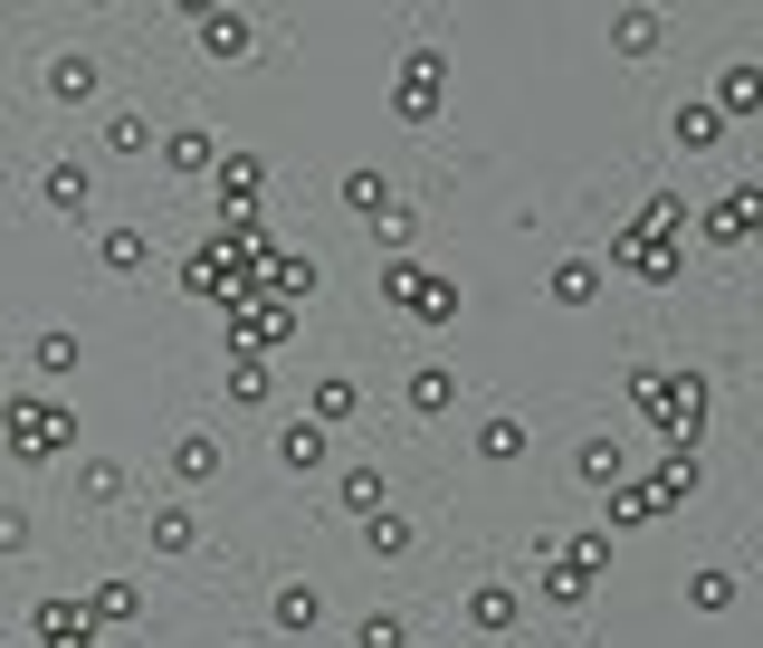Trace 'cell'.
<instances>
[{"label":"cell","instance_id":"1","mask_svg":"<svg viewBox=\"0 0 763 648\" xmlns=\"http://www.w3.org/2000/svg\"><path fill=\"white\" fill-rule=\"evenodd\" d=\"M10 449H29V457L68 449V410H58V401H20V410H10Z\"/></svg>","mask_w":763,"mask_h":648},{"label":"cell","instance_id":"2","mask_svg":"<svg viewBox=\"0 0 763 648\" xmlns=\"http://www.w3.org/2000/svg\"><path fill=\"white\" fill-rule=\"evenodd\" d=\"M201 49H211V58H248L258 39H248V20H238V10H211V20H201Z\"/></svg>","mask_w":763,"mask_h":648},{"label":"cell","instance_id":"3","mask_svg":"<svg viewBox=\"0 0 763 648\" xmlns=\"http://www.w3.org/2000/svg\"><path fill=\"white\" fill-rule=\"evenodd\" d=\"M48 86H58L68 105H87V96H95V58H77V49H68V58H48Z\"/></svg>","mask_w":763,"mask_h":648},{"label":"cell","instance_id":"4","mask_svg":"<svg viewBox=\"0 0 763 648\" xmlns=\"http://www.w3.org/2000/svg\"><path fill=\"white\" fill-rule=\"evenodd\" d=\"M39 200H48V210H68V219H77V210H87V172H77V163H58V172H48V192H39Z\"/></svg>","mask_w":763,"mask_h":648},{"label":"cell","instance_id":"5","mask_svg":"<svg viewBox=\"0 0 763 648\" xmlns=\"http://www.w3.org/2000/svg\"><path fill=\"white\" fill-rule=\"evenodd\" d=\"M391 287H401V296H410L420 315H449V306H458V296L439 287V277H410V267H391Z\"/></svg>","mask_w":763,"mask_h":648},{"label":"cell","instance_id":"6","mask_svg":"<svg viewBox=\"0 0 763 648\" xmlns=\"http://www.w3.org/2000/svg\"><path fill=\"white\" fill-rule=\"evenodd\" d=\"M277 457H286V467H315V457H325V430H315V420H296V430L277 439Z\"/></svg>","mask_w":763,"mask_h":648},{"label":"cell","instance_id":"7","mask_svg":"<svg viewBox=\"0 0 763 648\" xmlns=\"http://www.w3.org/2000/svg\"><path fill=\"white\" fill-rule=\"evenodd\" d=\"M715 134H725L715 105H678V144H715Z\"/></svg>","mask_w":763,"mask_h":648},{"label":"cell","instance_id":"8","mask_svg":"<svg viewBox=\"0 0 763 648\" xmlns=\"http://www.w3.org/2000/svg\"><path fill=\"white\" fill-rule=\"evenodd\" d=\"M592 287H601V277H592L582 258H572V267H553V296H563V306H592Z\"/></svg>","mask_w":763,"mask_h":648},{"label":"cell","instance_id":"9","mask_svg":"<svg viewBox=\"0 0 763 648\" xmlns=\"http://www.w3.org/2000/svg\"><path fill=\"white\" fill-rule=\"evenodd\" d=\"M468 610H477V620H487V629H506V620H516V592H506V582H487V592H477Z\"/></svg>","mask_w":763,"mask_h":648},{"label":"cell","instance_id":"10","mask_svg":"<svg viewBox=\"0 0 763 648\" xmlns=\"http://www.w3.org/2000/svg\"><path fill=\"white\" fill-rule=\"evenodd\" d=\"M277 620L286 629H315V592H306V582H286V592H277Z\"/></svg>","mask_w":763,"mask_h":648},{"label":"cell","instance_id":"11","mask_svg":"<svg viewBox=\"0 0 763 648\" xmlns=\"http://www.w3.org/2000/svg\"><path fill=\"white\" fill-rule=\"evenodd\" d=\"M39 629H48V639H58V648H87V620H77V610H58V600H48V610H39Z\"/></svg>","mask_w":763,"mask_h":648},{"label":"cell","instance_id":"12","mask_svg":"<svg viewBox=\"0 0 763 648\" xmlns=\"http://www.w3.org/2000/svg\"><path fill=\"white\" fill-rule=\"evenodd\" d=\"M477 449H487V457H516V449H525V420H487V430H477Z\"/></svg>","mask_w":763,"mask_h":648},{"label":"cell","instance_id":"13","mask_svg":"<svg viewBox=\"0 0 763 648\" xmlns=\"http://www.w3.org/2000/svg\"><path fill=\"white\" fill-rule=\"evenodd\" d=\"M105 267H115V277H134V267H143V229H115V239H105Z\"/></svg>","mask_w":763,"mask_h":648},{"label":"cell","instance_id":"14","mask_svg":"<svg viewBox=\"0 0 763 648\" xmlns=\"http://www.w3.org/2000/svg\"><path fill=\"white\" fill-rule=\"evenodd\" d=\"M344 505H354V515H382V477H373V467H354V477H344Z\"/></svg>","mask_w":763,"mask_h":648},{"label":"cell","instance_id":"15","mask_svg":"<svg viewBox=\"0 0 763 648\" xmlns=\"http://www.w3.org/2000/svg\"><path fill=\"white\" fill-rule=\"evenodd\" d=\"M620 49L649 58V49H659V20H649V10H630V20H620Z\"/></svg>","mask_w":763,"mask_h":648},{"label":"cell","instance_id":"16","mask_svg":"<svg viewBox=\"0 0 763 648\" xmlns=\"http://www.w3.org/2000/svg\"><path fill=\"white\" fill-rule=\"evenodd\" d=\"M248 182H258V153H230V163H220V192L248 200Z\"/></svg>","mask_w":763,"mask_h":648},{"label":"cell","instance_id":"17","mask_svg":"<svg viewBox=\"0 0 763 648\" xmlns=\"http://www.w3.org/2000/svg\"><path fill=\"white\" fill-rule=\"evenodd\" d=\"M211 467H220V439H182V477L201 486V477H211Z\"/></svg>","mask_w":763,"mask_h":648},{"label":"cell","instance_id":"18","mask_svg":"<svg viewBox=\"0 0 763 648\" xmlns=\"http://www.w3.org/2000/svg\"><path fill=\"white\" fill-rule=\"evenodd\" d=\"M410 401H420V410H449L458 382H449V372H420V382H410Z\"/></svg>","mask_w":763,"mask_h":648},{"label":"cell","instance_id":"19","mask_svg":"<svg viewBox=\"0 0 763 648\" xmlns=\"http://www.w3.org/2000/svg\"><path fill=\"white\" fill-rule=\"evenodd\" d=\"M582 477H592V486L620 477V449H611V439H592V449H582Z\"/></svg>","mask_w":763,"mask_h":648},{"label":"cell","instance_id":"20","mask_svg":"<svg viewBox=\"0 0 763 648\" xmlns=\"http://www.w3.org/2000/svg\"><path fill=\"white\" fill-rule=\"evenodd\" d=\"M153 544H163V553L191 544V515H182V505H163V515H153Z\"/></svg>","mask_w":763,"mask_h":648},{"label":"cell","instance_id":"21","mask_svg":"<svg viewBox=\"0 0 763 648\" xmlns=\"http://www.w3.org/2000/svg\"><path fill=\"white\" fill-rule=\"evenodd\" d=\"M754 96H763V76H754V68H735V76H725V115H744Z\"/></svg>","mask_w":763,"mask_h":648},{"label":"cell","instance_id":"22","mask_svg":"<svg viewBox=\"0 0 763 648\" xmlns=\"http://www.w3.org/2000/svg\"><path fill=\"white\" fill-rule=\"evenodd\" d=\"M545 592H553V600H582V592H592V573H582V563H563V573H545Z\"/></svg>","mask_w":763,"mask_h":648},{"label":"cell","instance_id":"23","mask_svg":"<svg viewBox=\"0 0 763 648\" xmlns=\"http://www.w3.org/2000/svg\"><path fill=\"white\" fill-rule=\"evenodd\" d=\"M363 648H401V620H363Z\"/></svg>","mask_w":763,"mask_h":648}]
</instances>
